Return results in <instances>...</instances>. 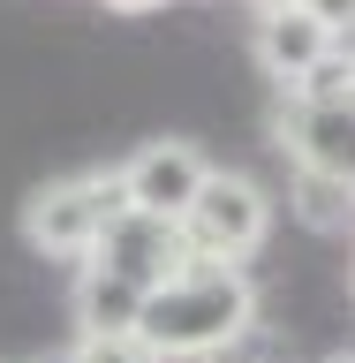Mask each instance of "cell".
Segmentation results:
<instances>
[{
  "label": "cell",
  "instance_id": "cell-1",
  "mask_svg": "<svg viewBox=\"0 0 355 363\" xmlns=\"http://www.w3.org/2000/svg\"><path fill=\"white\" fill-rule=\"evenodd\" d=\"M249 325H257V288H249V272L242 265H212V257H189L167 288L144 295L136 340H144L159 363H204V356H227Z\"/></svg>",
  "mask_w": 355,
  "mask_h": 363
},
{
  "label": "cell",
  "instance_id": "cell-2",
  "mask_svg": "<svg viewBox=\"0 0 355 363\" xmlns=\"http://www.w3.org/2000/svg\"><path fill=\"white\" fill-rule=\"evenodd\" d=\"M121 212H129L121 167H84V174H61L23 197V242L38 257H53V265H84Z\"/></svg>",
  "mask_w": 355,
  "mask_h": 363
},
{
  "label": "cell",
  "instance_id": "cell-3",
  "mask_svg": "<svg viewBox=\"0 0 355 363\" xmlns=\"http://www.w3.org/2000/svg\"><path fill=\"white\" fill-rule=\"evenodd\" d=\"M181 235H189V250L212 257V265H249V257L265 250V235H272V197H265V182L212 167V182L197 189Z\"/></svg>",
  "mask_w": 355,
  "mask_h": 363
},
{
  "label": "cell",
  "instance_id": "cell-4",
  "mask_svg": "<svg viewBox=\"0 0 355 363\" xmlns=\"http://www.w3.org/2000/svg\"><path fill=\"white\" fill-rule=\"evenodd\" d=\"M212 182V159L189 144V136H159L144 152L121 159V189H129V212H152V220H189L197 189Z\"/></svg>",
  "mask_w": 355,
  "mask_h": 363
},
{
  "label": "cell",
  "instance_id": "cell-5",
  "mask_svg": "<svg viewBox=\"0 0 355 363\" xmlns=\"http://www.w3.org/2000/svg\"><path fill=\"white\" fill-rule=\"evenodd\" d=\"M272 144L288 152V167H317V174L355 189V99H333V106L280 99L272 106Z\"/></svg>",
  "mask_w": 355,
  "mask_h": 363
},
{
  "label": "cell",
  "instance_id": "cell-6",
  "mask_svg": "<svg viewBox=\"0 0 355 363\" xmlns=\"http://www.w3.org/2000/svg\"><path fill=\"white\" fill-rule=\"evenodd\" d=\"M106 272H121V280H136V288L152 295V288H167L197 250H189V235H181L174 220H152V212H121V220L106 227V242L91 250ZM84 257V265H91Z\"/></svg>",
  "mask_w": 355,
  "mask_h": 363
},
{
  "label": "cell",
  "instance_id": "cell-7",
  "mask_svg": "<svg viewBox=\"0 0 355 363\" xmlns=\"http://www.w3.org/2000/svg\"><path fill=\"white\" fill-rule=\"evenodd\" d=\"M333 53H340V38L310 16V8H280V16H257V68H265L280 91H295L317 61H333Z\"/></svg>",
  "mask_w": 355,
  "mask_h": 363
},
{
  "label": "cell",
  "instance_id": "cell-8",
  "mask_svg": "<svg viewBox=\"0 0 355 363\" xmlns=\"http://www.w3.org/2000/svg\"><path fill=\"white\" fill-rule=\"evenodd\" d=\"M144 325V288L106 272L98 257L76 265V340H136Z\"/></svg>",
  "mask_w": 355,
  "mask_h": 363
},
{
  "label": "cell",
  "instance_id": "cell-9",
  "mask_svg": "<svg viewBox=\"0 0 355 363\" xmlns=\"http://www.w3.org/2000/svg\"><path fill=\"white\" fill-rule=\"evenodd\" d=\"M288 212L310 227V235H355V189H348V182H333V174H317V167H295Z\"/></svg>",
  "mask_w": 355,
  "mask_h": 363
},
{
  "label": "cell",
  "instance_id": "cell-10",
  "mask_svg": "<svg viewBox=\"0 0 355 363\" xmlns=\"http://www.w3.org/2000/svg\"><path fill=\"white\" fill-rule=\"evenodd\" d=\"M68 363H159V356L144 348V340H76Z\"/></svg>",
  "mask_w": 355,
  "mask_h": 363
},
{
  "label": "cell",
  "instance_id": "cell-11",
  "mask_svg": "<svg viewBox=\"0 0 355 363\" xmlns=\"http://www.w3.org/2000/svg\"><path fill=\"white\" fill-rule=\"evenodd\" d=\"M303 8H310V16H317V23H325V30H333V38H340V45H348V38H355V0H303Z\"/></svg>",
  "mask_w": 355,
  "mask_h": 363
},
{
  "label": "cell",
  "instance_id": "cell-12",
  "mask_svg": "<svg viewBox=\"0 0 355 363\" xmlns=\"http://www.w3.org/2000/svg\"><path fill=\"white\" fill-rule=\"evenodd\" d=\"M113 16H152V8H167V0H106Z\"/></svg>",
  "mask_w": 355,
  "mask_h": 363
},
{
  "label": "cell",
  "instance_id": "cell-13",
  "mask_svg": "<svg viewBox=\"0 0 355 363\" xmlns=\"http://www.w3.org/2000/svg\"><path fill=\"white\" fill-rule=\"evenodd\" d=\"M257 16H280V8H303V0H249Z\"/></svg>",
  "mask_w": 355,
  "mask_h": 363
},
{
  "label": "cell",
  "instance_id": "cell-14",
  "mask_svg": "<svg viewBox=\"0 0 355 363\" xmlns=\"http://www.w3.org/2000/svg\"><path fill=\"white\" fill-rule=\"evenodd\" d=\"M348 61H355V38H348Z\"/></svg>",
  "mask_w": 355,
  "mask_h": 363
},
{
  "label": "cell",
  "instance_id": "cell-15",
  "mask_svg": "<svg viewBox=\"0 0 355 363\" xmlns=\"http://www.w3.org/2000/svg\"><path fill=\"white\" fill-rule=\"evenodd\" d=\"M333 363H355V356H333Z\"/></svg>",
  "mask_w": 355,
  "mask_h": 363
},
{
  "label": "cell",
  "instance_id": "cell-16",
  "mask_svg": "<svg viewBox=\"0 0 355 363\" xmlns=\"http://www.w3.org/2000/svg\"><path fill=\"white\" fill-rule=\"evenodd\" d=\"M61 363H68V356H61Z\"/></svg>",
  "mask_w": 355,
  "mask_h": 363
}]
</instances>
